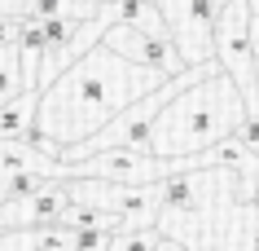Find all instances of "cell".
Listing matches in <instances>:
<instances>
[{
    "instance_id": "cell-1",
    "label": "cell",
    "mask_w": 259,
    "mask_h": 251,
    "mask_svg": "<svg viewBox=\"0 0 259 251\" xmlns=\"http://www.w3.org/2000/svg\"><path fill=\"white\" fill-rule=\"evenodd\" d=\"M163 84H167L163 75L132 66V62H123L97 44L88 57H79L66 75H57L40 93L35 124L44 128L49 141H57V150H70V146L97 137L110 119H119L132 101L150 97Z\"/></svg>"
},
{
    "instance_id": "cell-2",
    "label": "cell",
    "mask_w": 259,
    "mask_h": 251,
    "mask_svg": "<svg viewBox=\"0 0 259 251\" xmlns=\"http://www.w3.org/2000/svg\"><path fill=\"white\" fill-rule=\"evenodd\" d=\"M246 115V97L242 88L215 70L206 75L202 84L185 88L176 101H167V111L154 119L150 128V141H145V154L154 159H198V154L215 150L220 141H229L237 132Z\"/></svg>"
},
{
    "instance_id": "cell-3",
    "label": "cell",
    "mask_w": 259,
    "mask_h": 251,
    "mask_svg": "<svg viewBox=\"0 0 259 251\" xmlns=\"http://www.w3.org/2000/svg\"><path fill=\"white\" fill-rule=\"evenodd\" d=\"M158 14H163V31L185 66H211L215 62L211 35H215L220 0H163Z\"/></svg>"
},
{
    "instance_id": "cell-4",
    "label": "cell",
    "mask_w": 259,
    "mask_h": 251,
    "mask_svg": "<svg viewBox=\"0 0 259 251\" xmlns=\"http://www.w3.org/2000/svg\"><path fill=\"white\" fill-rule=\"evenodd\" d=\"M211 44H215V66L246 93V84H250V75H255V53H250V9H246V0L220 5Z\"/></svg>"
},
{
    "instance_id": "cell-5",
    "label": "cell",
    "mask_w": 259,
    "mask_h": 251,
    "mask_svg": "<svg viewBox=\"0 0 259 251\" xmlns=\"http://www.w3.org/2000/svg\"><path fill=\"white\" fill-rule=\"evenodd\" d=\"M101 49H110L114 57L132 62V66L154 70V75H163V80H176V75H185V70H189L185 62H180V53L171 49V40H167V35H150V31L127 27V22H114V27L106 31Z\"/></svg>"
},
{
    "instance_id": "cell-6",
    "label": "cell",
    "mask_w": 259,
    "mask_h": 251,
    "mask_svg": "<svg viewBox=\"0 0 259 251\" xmlns=\"http://www.w3.org/2000/svg\"><path fill=\"white\" fill-rule=\"evenodd\" d=\"M70 207V194L62 181H49L40 194H31L27 203H5L0 207V229H27V234H40V229H53L62 225V211Z\"/></svg>"
},
{
    "instance_id": "cell-7",
    "label": "cell",
    "mask_w": 259,
    "mask_h": 251,
    "mask_svg": "<svg viewBox=\"0 0 259 251\" xmlns=\"http://www.w3.org/2000/svg\"><path fill=\"white\" fill-rule=\"evenodd\" d=\"M35 111H40V93H18L14 101L0 106V141H18L35 124Z\"/></svg>"
},
{
    "instance_id": "cell-8",
    "label": "cell",
    "mask_w": 259,
    "mask_h": 251,
    "mask_svg": "<svg viewBox=\"0 0 259 251\" xmlns=\"http://www.w3.org/2000/svg\"><path fill=\"white\" fill-rule=\"evenodd\" d=\"M62 229H70V234H119L123 225H119V216H110V211H101V207L70 203V207L62 211Z\"/></svg>"
},
{
    "instance_id": "cell-9",
    "label": "cell",
    "mask_w": 259,
    "mask_h": 251,
    "mask_svg": "<svg viewBox=\"0 0 259 251\" xmlns=\"http://www.w3.org/2000/svg\"><path fill=\"white\" fill-rule=\"evenodd\" d=\"M27 14L40 22H93L97 0H31Z\"/></svg>"
},
{
    "instance_id": "cell-10",
    "label": "cell",
    "mask_w": 259,
    "mask_h": 251,
    "mask_svg": "<svg viewBox=\"0 0 259 251\" xmlns=\"http://www.w3.org/2000/svg\"><path fill=\"white\" fill-rule=\"evenodd\" d=\"M22 93V66H18V49H5L0 53V106L14 101Z\"/></svg>"
},
{
    "instance_id": "cell-11",
    "label": "cell",
    "mask_w": 259,
    "mask_h": 251,
    "mask_svg": "<svg viewBox=\"0 0 259 251\" xmlns=\"http://www.w3.org/2000/svg\"><path fill=\"white\" fill-rule=\"evenodd\" d=\"M114 251H163L158 229H137V234H114Z\"/></svg>"
},
{
    "instance_id": "cell-12",
    "label": "cell",
    "mask_w": 259,
    "mask_h": 251,
    "mask_svg": "<svg viewBox=\"0 0 259 251\" xmlns=\"http://www.w3.org/2000/svg\"><path fill=\"white\" fill-rule=\"evenodd\" d=\"M0 251H40V234H27V229H0Z\"/></svg>"
},
{
    "instance_id": "cell-13",
    "label": "cell",
    "mask_w": 259,
    "mask_h": 251,
    "mask_svg": "<svg viewBox=\"0 0 259 251\" xmlns=\"http://www.w3.org/2000/svg\"><path fill=\"white\" fill-rule=\"evenodd\" d=\"M18 44V18H0V53Z\"/></svg>"
},
{
    "instance_id": "cell-14",
    "label": "cell",
    "mask_w": 259,
    "mask_h": 251,
    "mask_svg": "<svg viewBox=\"0 0 259 251\" xmlns=\"http://www.w3.org/2000/svg\"><path fill=\"white\" fill-rule=\"evenodd\" d=\"M31 9V0H0V18H22Z\"/></svg>"
},
{
    "instance_id": "cell-15",
    "label": "cell",
    "mask_w": 259,
    "mask_h": 251,
    "mask_svg": "<svg viewBox=\"0 0 259 251\" xmlns=\"http://www.w3.org/2000/svg\"><path fill=\"white\" fill-rule=\"evenodd\" d=\"M114 5H123V0H97V9H114Z\"/></svg>"
},
{
    "instance_id": "cell-16",
    "label": "cell",
    "mask_w": 259,
    "mask_h": 251,
    "mask_svg": "<svg viewBox=\"0 0 259 251\" xmlns=\"http://www.w3.org/2000/svg\"><path fill=\"white\" fill-rule=\"evenodd\" d=\"M246 9H250V18H259V0H246Z\"/></svg>"
},
{
    "instance_id": "cell-17",
    "label": "cell",
    "mask_w": 259,
    "mask_h": 251,
    "mask_svg": "<svg viewBox=\"0 0 259 251\" xmlns=\"http://www.w3.org/2000/svg\"><path fill=\"white\" fill-rule=\"evenodd\" d=\"M141 5H150V9H158V5H163V0H141Z\"/></svg>"
},
{
    "instance_id": "cell-18",
    "label": "cell",
    "mask_w": 259,
    "mask_h": 251,
    "mask_svg": "<svg viewBox=\"0 0 259 251\" xmlns=\"http://www.w3.org/2000/svg\"><path fill=\"white\" fill-rule=\"evenodd\" d=\"M167 251H180V247H171V242H167Z\"/></svg>"
},
{
    "instance_id": "cell-19",
    "label": "cell",
    "mask_w": 259,
    "mask_h": 251,
    "mask_svg": "<svg viewBox=\"0 0 259 251\" xmlns=\"http://www.w3.org/2000/svg\"><path fill=\"white\" fill-rule=\"evenodd\" d=\"M220 5H229V0H220Z\"/></svg>"
}]
</instances>
